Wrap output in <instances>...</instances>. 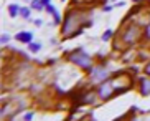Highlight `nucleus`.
<instances>
[{"label": "nucleus", "instance_id": "f257e3e1", "mask_svg": "<svg viewBox=\"0 0 150 121\" xmlns=\"http://www.w3.org/2000/svg\"><path fill=\"white\" fill-rule=\"evenodd\" d=\"M93 25V20L89 18V10H81L78 7H68L64 15H63V23L59 28L63 42L69 40V37L74 32L81 30V28H89Z\"/></svg>", "mask_w": 150, "mask_h": 121}, {"label": "nucleus", "instance_id": "f03ea898", "mask_svg": "<svg viewBox=\"0 0 150 121\" xmlns=\"http://www.w3.org/2000/svg\"><path fill=\"white\" fill-rule=\"evenodd\" d=\"M115 40H119L125 50L134 48L144 42V25H140L139 22L124 23L115 33Z\"/></svg>", "mask_w": 150, "mask_h": 121}, {"label": "nucleus", "instance_id": "7ed1b4c3", "mask_svg": "<svg viewBox=\"0 0 150 121\" xmlns=\"http://www.w3.org/2000/svg\"><path fill=\"white\" fill-rule=\"evenodd\" d=\"M64 60L68 63H71V65H76L84 73H89L94 68V65H96L94 58L84 48H76V50H71V52H66Z\"/></svg>", "mask_w": 150, "mask_h": 121}, {"label": "nucleus", "instance_id": "20e7f679", "mask_svg": "<svg viewBox=\"0 0 150 121\" xmlns=\"http://www.w3.org/2000/svg\"><path fill=\"white\" fill-rule=\"evenodd\" d=\"M112 73H114V72L107 67L106 63H96V65H94V68L88 73L89 83H91V85H96V86L101 85L102 81L109 80L110 76H112Z\"/></svg>", "mask_w": 150, "mask_h": 121}, {"label": "nucleus", "instance_id": "39448f33", "mask_svg": "<svg viewBox=\"0 0 150 121\" xmlns=\"http://www.w3.org/2000/svg\"><path fill=\"white\" fill-rule=\"evenodd\" d=\"M96 95H97V100H101V101H109L115 96V88H114V83L112 80H106L102 81L101 85L96 86Z\"/></svg>", "mask_w": 150, "mask_h": 121}, {"label": "nucleus", "instance_id": "423d86ee", "mask_svg": "<svg viewBox=\"0 0 150 121\" xmlns=\"http://www.w3.org/2000/svg\"><path fill=\"white\" fill-rule=\"evenodd\" d=\"M137 90H139L140 96H150V76H137Z\"/></svg>", "mask_w": 150, "mask_h": 121}, {"label": "nucleus", "instance_id": "0eeeda50", "mask_svg": "<svg viewBox=\"0 0 150 121\" xmlns=\"http://www.w3.org/2000/svg\"><path fill=\"white\" fill-rule=\"evenodd\" d=\"M13 40L18 42V43H23V45H28L33 42V33L28 30H23V32H18L17 35L13 37Z\"/></svg>", "mask_w": 150, "mask_h": 121}, {"label": "nucleus", "instance_id": "6e6552de", "mask_svg": "<svg viewBox=\"0 0 150 121\" xmlns=\"http://www.w3.org/2000/svg\"><path fill=\"white\" fill-rule=\"evenodd\" d=\"M144 43L150 45V12H149V20L144 23Z\"/></svg>", "mask_w": 150, "mask_h": 121}, {"label": "nucleus", "instance_id": "1a4fd4ad", "mask_svg": "<svg viewBox=\"0 0 150 121\" xmlns=\"http://www.w3.org/2000/svg\"><path fill=\"white\" fill-rule=\"evenodd\" d=\"M20 9H22V7H20V5L18 4H10L8 5V17L10 18H17L18 15H20Z\"/></svg>", "mask_w": 150, "mask_h": 121}, {"label": "nucleus", "instance_id": "9d476101", "mask_svg": "<svg viewBox=\"0 0 150 121\" xmlns=\"http://www.w3.org/2000/svg\"><path fill=\"white\" fill-rule=\"evenodd\" d=\"M28 48V53H40V50H41V43L40 42H31V43H28L27 45Z\"/></svg>", "mask_w": 150, "mask_h": 121}, {"label": "nucleus", "instance_id": "9b49d317", "mask_svg": "<svg viewBox=\"0 0 150 121\" xmlns=\"http://www.w3.org/2000/svg\"><path fill=\"white\" fill-rule=\"evenodd\" d=\"M31 7H22V9H20V17L23 18V20H31Z\"/></svg>", "mask_w": 150, "mask_h": 121}, {"label": "nucleus", "instance_id": "f8f14e48", "mask_svg": "<svg viewBox=\"0 0 150 121\" xmlns=\"http://www.w3.org/2000/svg\"><path fill=\"white\" fill-rule=\"evenodd\" d=\"M114 30H112V28H107V30H104L102 32V35H101V40L102 42H110L112 40V38H114Z\"/></svg>", "mask_w": 150, "mask_h": 121}, {"label": "nucleus", "instance_id": "ddd939ff", "mask_svg": "<svg viewBox=\"0 0 150 121\" xmlns=\"http://www.w3.org/2000/svg\"><path fill=\"white\" fill-rule=\"evenodd\" d=\"M51 17H53V25L54 27H58V25H61L63 23V17H61V14H59V10L58 9L51 14Z\"/></svg>", "mask_w": 150, "mask_h": 121}, {"label": "nucleus", "instance_id": "4468645a", "mask_svg": "<svg viewBox=\"0 0 150 121\" xmlns=\"http://www.w3.org/2000/svg\"><path fill=\"white\" fill-rule=\"evenodd\" d=\"M30 7H31L33 10H38V12H41V10L46 9V7L43 5V2H41V0H31V2H30Z\"/></svg>", "mask_w": 150, "mask_h": 121}, {"label": "nucleus", "instance_id": "2eb2a0df", "mask_svg": "<svg viewBox=\"0 0 150 121\" xmlns=\"http://www.w3.org/2000/svg\"><path fill=\"white\" fill-rule=\"evenodd\" d=\"M10 40H13V37L10 35V33H2V37H0V43H2V47H7L10 43Z\"/></svg>", "mask_w": 150, "mask_h": 121}, {"label": "nucleus", "instance_id": "dca6fc26", "mask_svg": "<svg viewBox=\"0 0 150 121\" xmlns=\"http://www.w3.org/2000/svg\"><path fill=\"white\" fill-rule=\"evenodd\" d=\"M132 118H135V116H132V115H130V113L127 111V113H124V115H120V116L114 118L112 121H130Z\"/></svg>", "mask_w": 150, "mask_h": 121}, {"label": "nucleus", "instance_id": "f3484780", "mask_svg": "<svg viewBox=\"0 0 150 121\" xmlns=\"http://www.w3.org/2000/svg\"><path fill=\"white\" fill-rule=\"evenodd\" d=\"M142 73L147 76H150V60L147 63H144V67H142Z\"/></svg>", "mask_w": 150, "mask_h": 121}, {"label": "nucleus", "instance_id": "a211bd4d", "mask_svg": "<svg viewBox=\"0 0 150 121\" xmlns=\"http://www.w3.org/2000/svg\"><path fill=\"white\" fill-rule=\"evenodd\" d=\"M33 116H35V113H33V111H27L25 115H23V121H31V120H33Z\"/></svg>", "mask_w": 150, "mask_h": 121}, {"label": "nucleus", "instance_id": "6ab92c4d", "mask_svg": "<svg viewBox=\"0 0 150 121\" xmlns=\"http://www.w3.org/2000/svg\"><path fill=\"white\" fill-rule=\"evenodd\" d=\"M112 9H114V5H109V4H107V5H102V12H110Z\"/></svg>", "mask_w": 150, "mask_h": 121}, {"label": "nucleus", "instance_id": "aec40b11", "mask_svg": "<svg viewBox=\"0 0 150 121\" xmlns=\"http://www.w3.org/2000/svg\"><path fill=\"white\" fill-rule=\"evenodd\" d=\"M33 23H35V27H41L43 25V20L41 18H36V20H33Z\"/></svg>", "mask_w": 150, "mask_h": 121}, {"label": "nucleus", "instance_id": "412c9836", "mask_svg": "<svg viewBox=\"0 0 150 121\" xmlns=\"http://www.w3.org/2000/svg\"><path fill=\"white\" fill-rule=\"evenodd\" d=\"M125 5H127V2H115L114 9H115V7H125Z\"/></svg>", "mask_w": 150, "mask_h": 121}, {"label": "nucleus", "instance_id": "4be33fe9", "mask_svg": "<svg viewBox=\"0 0 150 121\" xmlns=\"http://www.w3.org/2000/svg\"><path fill=\"white\" fill-rule=\"evenodd\" d=\"M41 2H43V5H45V7H46V5H50V4H51V0H41Z\"/></svg>", "mask_w": 150, "mask_h": 121}, {"label": "nucleus", "instance_id": "5701e85b", "mask_svg": "<svg viewBox=\"0 0 150 121\" xmlns=\"http://www.w3.org/2000/svg\"><path fill=\"white\" fill-rule=\"evenodd\" d=\"M91 120H93V118H89L88 120V116H84V118H81V120H78V121H91Z\"/></svg>", "mask_w": 150, "mask_h": 121}, {"label": "nucleus", "instance_id": "b1692460", "mask_svg": "<svg viewBox=\"0 0 150 121\" xmlns=\"http://www.w3.org/2000/svg\"><path fill=\"white\" fill-rule=\"evenodd\" d=\"M134 4H142V0H132Z\"/></svg>", "mask_w": 150, "mask_h": 121}, {"label": "nucleus", "instance_id": "393cba45", "mask_svg": "<svg viewBox=\"0 0 150 121\" xmlns=\"http://www.w3.org/2000/svg\"><path fill=\"white\" fill-rule=\"evenodd\" d=\"M147 5H149V9H150V0H147Z\"/></svg>", "mask_w": 150, "mask_h": 121}, {"label": "nucleus", "instance_id": "a878e982", "mask_svg": "<svg viewBox=\"0 0 150 121\" xmlns=\"http://www.w3.org/2000/svg\"><path fill=\"white\" fill-rule=\"evenodd\" d=\"M130 121H139V120H137V118H132V120H130Z\"/></svg>", "mask_w": 150, "mask_h": 121}, {"label": "nucleus", "instance_id": "bb28decb", "mask_svg": "<svg viewBox=\"0 0 150 121\" xmlns=\"http://www.w3.org/2000/svg\"><path fill=\"white\" fill-rule=\"evenodd\" d=\"M109 2H114V4H115V2H117V0H109Z\"/></svg>", "mask_w": 150, "mask_h": 121}, {"label": "nucleus", "instance_id": "cd10ccee", "mask_svg": "<svg viewBox=\"0 0 150 121\" xmlns=\"http://www.w3.org/2000/svg\"><path fill=\"white\" fill-rule=\"evenodd\" d=\"M25 2H31V0H25Z\"/></svg>", "mask_w": 150, "mask_h": 121}, {"label": "nucleus", "instance_id": "c85d7f7f", "mask_svg": "<svg viewBox=\"0 0 150 121\" xmlns=\"http://www.w3.org/2000/svg\"><path fill=\"white\" fill-rule=\"evenodd\" d=\"M61 2H66V0H61Z\"/></svg>", "mask_w": 150, "mask_h": 121}, {"label": "nucleus", "instance_id": "c756f323", "mask_svg": "<svg viewBox=\"0 0 150 121\" xmlns=\"http://www.w3.org/2000/svg\"><path fill=\"white\" fill-rule=\"evenodd\" d=\"M149 48H150V45H149Z\"/></svg>", "mask_w": 150, "mask_h": 121}]
</instances>
